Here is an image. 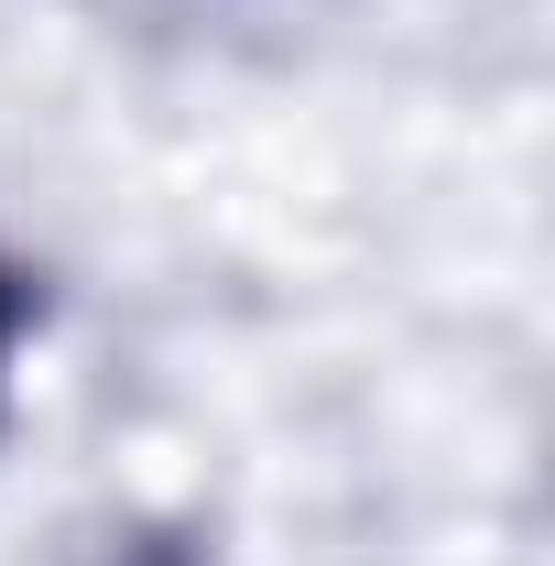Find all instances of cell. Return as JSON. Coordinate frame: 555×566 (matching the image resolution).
I'll list each match as a JSON object with an SVG mask.
<instances>
[{
    "label": "cell",
    "mask_w": 555,
    "mask_h": 566,
    "mask_svg": "<svg viewBox=\"0 0 555 566\" xmlns=\"http://www.w3.org/2000/svg\"><path fill=\"white\" fill-rule=\"evenodd\" d=\"M11 338H22V283L0 273V359H11Z\"/></svg>",
    "instance_id": "cell-1"
}]
</instances>
